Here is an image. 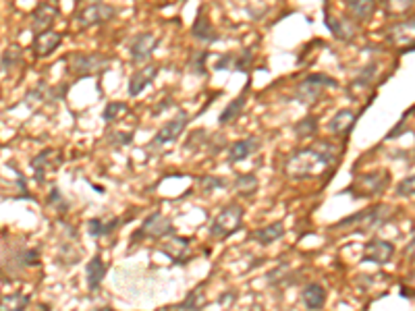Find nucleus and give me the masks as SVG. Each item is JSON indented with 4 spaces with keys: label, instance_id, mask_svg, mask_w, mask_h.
I'll return each instance as SVG.
<instances>
[{
    "label": "nucleus",
    "instance_id": "4be33fe9",
    "mask_svg": "<svg viewBox=\"0 0 415 311\" xmlns=\"http://www.w3.org/2000/svg\"><path fill=\"white\" fill-rule=\"evenodd\" d=\"M301 301H303L306 310L320 311L326 303V289L318 283H312L301 291Z\"/></svg>",
    "mask_w": 415,
    "mask_h": 311
},
{
    "label": "nucleus",
    "instance_id": "473e14b6",
    "mask_svg": "<svg viewBox=\"0 0 415 311\" xmlns=\"http://www.w3.org/2000/svg\"><path fill=\"white\" fill-rule=\"evenodd\" d=\"M415 6V0H385L382 8L389 17H403Z\"/></svg>",
    "mask_w": 415,
    "mask_h": 311
},
{
    "label": "nucleus",
    "instance_id": "f3484780",
    "mask_svg": "<svg viewBox=\"0 0 415 311\" xmlns=\"http://www.w3.org/2000/svg\"><path fill=\"white\" fill-rule=\"evenodd\" d=\"M189 247H191V241L185 237H177V235H170V239L160 243V251L164 256H168L175 264H185L191 258Z\"/></svg>",
    "mask_w": 415,
    "mask_h": 311
},
{
    "label": "nucleus",
    "instance_id": "f8f14e48",
    "mask_svg": "<svg viewBox=\"0 0 415 311\" xmlns=\"http://www.w3.org/2000/svg\"><path fill=\"white\" fill-rule=\"evenodd\" d=\"M187 123H189V116L185 112H179L175 118H170L168 123H164L160 127V131L154 135V145H166V143H173L175 139H179L183 135V131L187 129Z\"/></svg>",
    "mask_w": 415,
    "mask_h": 311
},
{
    "label": "nucleus",
    "instance_id": "6e6552de",
    "mask_svg": "<svg viewBox=\"0 0 415 311\" xmlns=\"http://www.w3.org/2000/svg\"><path fill=\"white\" fill-rule=\"evenodd\" d=\"M168 235H175V226H173V222L166 218V216H162L160 212H154V214H150L143 222H141V226L133 233V243H137V241H143V239H154V241H158V239H164V237H168Z\"/></svg>",
    "mask_w": 415,
    "mask_h": 311
},
{
    "label": "nucleus",
    "instance_id": "5701e85b",
    "mask_svg": "<svg viewBox=\"0 0 415 311\" xmlns=\"http://www.w3.org/2000/svg\"><path fill=\"white\" fill-rule=\"evenodd\" d=\"M347 12L353 21H370L376 15V2L374 0H345Z\"/></svg>",
    "mask_w": 415,
    "mask_h": 311
},
{
    "label": "nucleus",
    "instance_id": "bb28decb",
    "mask_svg": "<svg viewBox=\"0 0 415 311\" xmlns=\"http://www.w3.org/2000/svg\"><path fill=\"white\" fill-rule=\"evenodd\" d=\"M121 224V218H110V220H100V218H91L87 222V231L94 239H100L104 235H110L116 226Z\"/></svg>",
    "mask_w": 415,
    "mask_h": 311
},
{
    "label": "nucleus",
    "instance_id": "a211bd4d",
    "mask_svg": "<svg viewBox=\"0 0 415 311\" xmlns=\"http://www.w3.org/2000/svg\"><path fill=\"white\" fill-rule=\"evenodd\" d=\"M355 123H357V114H355L353 110L345 108V110H339V112L330 118L328 129H330V133H333L335 137H341V139H343V137H349V133L353 131Z\"/></svg>",
    "mask_w": 415,
    "mask_h": 311
},
{
    "label": "nucleus",
    "instance_id": "7c9ffc66",
    "mask_svg": "<svg viewBox=\"0 0 415 311\" xmlns=\"http://www.w3.org/2000/svg\"><path fill=\"white\" fill-rule=\"evenodd\" d=\"M21 62H23V52H21V48L19 46H8L6 50H4V54H2V60H0V69L6 73H10L12 69H17V66H21Z\"/></svg>",
    "mask_w": 415,
    "mask_h": 311
},
{
    "label": "nucleus",
    "instance_id": "f03ea898",
    "mask_svg": "<svg viewBox=\"0 0 415 311\" xmlns=\"http://www.w3.org/2000/svg\"><path fill=\"white\" fill-rule=\"evenodd\" d=\"M393 216V208L387 206V204H380L376 208H370V210H364L355 216H349L345 220H341L339 226L335 229H347V226H357L360 233H370V231H376L380 229L385 222H389V218Z\"/></svg>",
    "mask_w": 415,
    "mask_h": 311
},
{
    "label": "nucleus",
    "instance_id": "37998d69",
    "mask_svg": "<svg viewBox=\"0 0 415 311\" xmlns=\"http://www.w3.org/2000/svg\"><path fill=\"white\" fill-rule=\"evenodd\" d=\"M405 260H409V262H415V237L407 243V247H405Z\"/></svg>",
    "mask_w": 415,
    "mask_h": 311
},
{
    "label": "nucleus",
    "instance_id": "f257e3e1",
    "mask_svg": "<svg viewBox=\"0 0 415 311\" xmlns=\"http://www.w3.org/2000/svg\"><path fill=\"white\" fill-rule=\"evenodd\" d=\"M339 160V150L324 141L316 143L312 148H303L293 152L285 160V175L293 181H303V179H314L324 172H328Z\"/></svg>",
    "mask_w": 415,
    "mask_h": 311
},
{
    "label": "nucleus",
    "instance_id": "c756f323",
    "mask_svg": "<svg viewBox=\"0 0 415 311\" xmlns=\"http://www.w3.org/2000/svg\"><path fill=\"white\" fill-rule=\"evenodd\" d=\"M206 308V297H204V289L202 287H197L195 291H191L189 295H187V299L183 301V303H179L175 310L179 311H202Z\"/></svg>",
    "mask_w": 415,
    "mask_h": 311
},
{
    "label": "nucleus",
    "instance_id": "b1692460",
    "mask_svg": "<svg viewBox=\"0 0 415 311\" xmlns=\"http://www.w3.org/2000/svg\"><path fill=\"white\" fill-rule=\"evenodd\" d=\"M85 276H87V289L89 291H98L102 281L106 278V264L102 262L100 256H94L91 262L85 268Z\"/></svg>",
    "mask_w": 415,
    "mask_h": 311
},
{
    "label": "nucleus",
    "instance_id": "a878e982",
    "mask_svg": "<svg viewBox=\"0 0 415 311\" xmlns=\"http://www.w3.org/2000/svg\"><path fill=\"white\" fill-rule=\"evenodd\" d=\"M235 191L239 193V195H243V197H251L254 193H258V189H260V181H258V177L254 175V172H245V175H241V177H237L235 179Z\"/></svg>",
    "mask_w": 415,
    "mask_h": 311
},
{
    "label": "nucleus",
    "instance_id": "20e7f679",
    "mask_svg": "<svg viewBox=\"0 0 415 311\" xmlns=\"http://www.w3.org/2000/svg\"><path fill=\"white\" fill-rule=\"evenodd\" d=\"M337 81L333 77H328L326 73H314L310 77H306L297 87H295V100L303 106H314L326 87H335Z\"/></svg>",
    "mask_w": 415,
    "mask_h": 311
},
{
    "label": "nucleus",
    "instance_id": "39448f33",
    "mask_svg": "<svg viewBox=\"0 0 415 311\" xmlns=\"http://www.w3.org/2000/svg\"><path fill=\"white\" fill-rule=\"evenodd\" d=\"M243 206L239 204H229L210 224V237L212 239H227L233 233L241 229L243 222Z\"/></svg>",
    "mask_w": 415,
    "mask_h": 311
},
{
    "label": "nucleus",
    "instance_id": "c9c22d12",
    "mask_svg": "<svg viewBox=\"0 0 415 311\" xmlns=\"http://www.w3.org/2000/svg\"><path fill=\"white\" fill-rule=\"evenodd\" d=\"M376 73H378V64H376V62L366 64V66L360 71V75H357V83H360L362 87H370V85L374 83V79H376Z\"/></svg>",
    "mask_w": 415,
    "mask_h": 311
},
{
    "label": "nucleus",
    "instance_id": "4468645a",
    "mask_svg": "<svg viewBox=\"0 0 415 311\" xmlns=\"http://www.w3.org/2000/svg\"><path fill=\"white\" fill-rule=\"evenodd\" d=\"M56 17H58V8L52 6L50 2H42V4H37V6L33 8V12H31V17H29V27H31V31L37 35V33H42V31H48V29L54 25Z\"/></svg>",
    "mask_w": 415,
    "mask_h": 311
},
{
    "label": "nucleus",
    "instance_id": "ddd939ff",
    "mask_svg": "<svg viewBox=\"0 0 415 311\" xmlns=\"http://www.w3.org/2000/svg\"><path fill=\"white\" fill-rule=\"evenodd\" d=\"M60 164H62V156H60L58 150L48 148V150L39 152V154L31 160V168H33V172H35V181L42 183V181L46 179V172L56 170Z\"/></svg>",
    "mask_w": 415,
    "mask_h": 311
},
{
    "label": "nucleus",
    "instance_id": "cd10ccee",
    "mask_svg": "<svg viewBox=\"0 0 415 311\" xmlns=\"http://www.w3.org/2000/svg\"><path fill=\"white\" fill-rule=\"evenodd\" d=\"M245 102H247V96H245V94L239 96V98H235V100H233V102L222 110L218 123H220V125H231L233 121H237V118L241 116L243 108H245Z\"/></svg>",
    "mask_w": 415,
    "mask_h": 311
},
{
    "label": "nucleus",
    "instance_id": "412c9836",
    "mask_svg": "<svg viewBox=\"0 0 415 311\" xmlns=\"http://www.w3.org/2000/svg\"><path fill=\"white\" fill-rule=\"evenodd\" d=\"M258 150H260L258 137H247V139L235 141V143L229 148V162H231V164L243 162V160H247L251 154H256Z\"/></svg>",
    "mask_w": 415,
    "mask_h": 311
},
{
    "label": "nucleus",
    "instance_id": "9b49d317",
    "mask_svg": "<svg viewBox=\"0 0 415 311\" xmlns=\"http://www.w3.org/2000/svg\"><path fill=\"white\" fill-rule=\"evenodd\" d=\"M158 42H160L158 35L152 33V31H141V33H137V35L133 37L131 46H129L131 60H133L135 64H143V62H148L150 56H152V52L156 50Z\"/></svg>",
    "mask_w": 415,
    "mask_h": 311
},
{
    "label": "nucleus",
    "instance_id": "f704fd0d",
    "mask_svg": "<svg viewBox=\"0 0 415 311\" xmlns=\"http://www.w3.org/2000/svg\"><path fill=\"white\" fill-rule=\"evenodd\" d=\"M254 48H245L241 54H235V66H233V71H241V73H245V71H249V66L254 64Z\"/></svg>",
    "mask_w": 415,
    "mask_h": 311
},
{
    "label": "nucleus",
    "instance_id": "0eeeda50",
    "mask_svg": "<svg viewBox=\"0 0 415 311\" xmlns=\"http://www.w3.org/2000/svg\"><path fill=\"white\" fill-rule=\"evenodd\" d=\"M389 172L387 170H376V172H368V175H362L355 185H351L347 189V193L360 197V199H366V197H374V195H380L387 187H389Z\"/></svg>",
    "mask_w": 415,
    "mask_h": 311
},
{
    "label": "nucleus",
    "instance_id": "aec40b11",
    "mask_svg": "<svg viewBox=\"0 0 415 311\" xmlns=\"http://www.w3.org/2000/svg\"><path fill=\"white\" fill-rule=\"evenodd\" d=\"M191 35H193L195 39L204 42V44H214V42H218V31L214 29V25L210 23V19L206 17L204 10L197 12L195 23L191 25Z\"/></svg>",
    "mask_w": 415,
    "mask_h": 311
},
{
    "label": "nucleus",
    "instance_id": "1a4fd4ad",
    "mask_svg": "<svg viewBox=\"0 0 415 311\" xmlns=\"http://www.w3.org/2000/svg\"><path fill=\"white\" fill-rule=\"evenodd\" d=\"M324 23H326L328 31L341 42H351L357 35V31H360L357 29V21H353L347 15H335L330 10L324 12Z\"/></svg>",
    "mask_w": 415,
    "mask_h": 311
},
{
    "label": "nucleus",
    "instance_id": "7ed1b4c3",
    "mask_svg": "<svg viewBox=\"0 0 415 311\" xmlns=\"http://www.w3.org/2000/svg\"><path fill=\"white\" fill-rule=\"evenodd\" d=\"M118 10L114 4L108 2H87L83 4L77 12H75V23L81 29H89V27H98L104 25L112 19H116Z\"/></svg>",
    "mask_w": 415,
    "mask_h": 311
},
{
    "label": "nucleus",
    "instance_id": "dca6fc26",
    "mask_svg": "<svg viewBox=\"0 0 415 311\" xmlns=\"http://www.w3.org/2000/svg\"><path fill=\"white\" fill-rule=\"evenodd\" d=\"M158 73H160V66L158 64H145V66H141V69H137L133 75H131V79H129V96L131 98H137L148 85H152L154 83V79L158 77Z\"/></svg>",
    "mask_w": 415,
    "mask_h": 311
},
{
    "label": "nucleus",
    "instance_id": "2eb2a0df",
    "mask_svg": "<svg viewBox=\"0 0 415 311\" xmlns=\"http://www.w3.org/2000/svg\"><path fill=\"white\" fill-rule=\"evenodd\" d=\"M395 256V245L385 241V239H372L366 243V249H364V262H370V264H389Z\"/></svg>",
    "mask_w": 415,
    "mask_h": 311
},
{
    "label": "nucleus",
    "instance_id": "2f4dec72",
    "mask_svg": "<svg viewBox=\"0 0 415 311\" xmlns=\"http://www.w3.org/2000/svg\"><path fill=\"white\" fill-rule=\"evenodd\" d=\"M293 133H295L299 139H310V137H314V135L318 133V118L312 116V114L306 116V118H301L299 123H295Z\"/></svg>",
    "mask_w": 415,
    "mask_h": 311
},
{
    "label": "nucleus",
    "instance_id": "79ce46f5",
    "mask_svg": "<svg viewBox=\"0 0 415 311\" xmlns=\"http://www.w3.org/2000/svg\"><path fill=\"white\" fill-rule=\"evenodd\" d=\"M108 139H110V143H116V145H129L133 139V133H112Z\"/></svg>",
    "mask_w": 415,
    "mask_h": 311
},
{
    "label": "nucleus",
    "instance_id": "6ab92c4d",
    "mask_svg": "<svg viewBox=\"0 0 415 311\" xmlns=\"http://www.w3.org/2000/svg\"><path fill=\"white\" fill-rule=\"evenodd\" d=\"M60 42H62V35H60L58 31L48 29V31H42V33H37V35L33 37L31 48H33V54H35L37 58H44V56L52 54V52L60 46Z\"/></svg>",
    "mask_w": 415,
    "mask_h": 311
},
{
    "label": "nucleus",
    "instance_id": "423d86ee",
    "mask_svg": "<svg viewBox=\"0 0 415 311\" xmlns=\"http://www.w3.org/2000/svg\"><path fill=\"white\" fill-rule=\"evenodd\" d=\"M69 73L75 77H91L102 75L110 66V58L104 54H71L67 58Z\"/></svg>",
    "mask_w": 415,
    "mask_h": 311
},
{
    "label": "nucleus",
    "instance_id": "72a5a7b5",
    "mask_svg": "<svg viewBox=\"0 0 415 311\" xmlns=\"http://www.w3.org/2000/svg\"><path fill=\"white\" fill-rule=\"evenodd\" d=\"M127 112H129L127 104H123V102H110V104L104 108L102 118H104V123H114V121H118L121 116H125Z\"/></svg>",
    "mask_w": 415,
    "mask_h": 311
},
{
    "label": "nucleus",
    "instance_id": "e433bc0d",
    "mask_svg": "<svg viewBox=\"0 0 415 311\" xmlns=\"http://www.w3.org/2000/svg\"><path fill=\"white\" fill-rule=\"evenodd\" d=\"M206 52H197L189 58V71L195 73V75H206Z\"/></svg>",
    "mask_w": 415,
    "mask_h": 311
},
{
    "label": "nucleus",
    "instance_id": "c85d7f7f",
    "mask_svg": "<svg viewBox=\"0 0 415 311\" xmlns=\"http://www.w3.org/2000/svg\"><path fill=\"white\" fill-rule=\"evenodd\" d=\"M31 299L25 293H12L0 299V311H25L29 308Z\"/></svg>",
    "mask_w": 415,
    "mask_h": 311
},
{
    "label": "nucleus",
    "instance_id": "4c0bfd02",
    "mask_svg": "<svg viewBox=\"0 0 415 311\" xmlns=\"http://www.w3.org/2000/svg\"><path fill=\"white\" fill-rule=\"evenodd\" d=\"M397 195L399 197H414L415 195V175L405 177L399 185H397Z\"/></svg>",
    "mask_w": 415,
    "mask_h": 311
},
{
    "label": "nucleus",
    "instance_id": "393cba45",
    "mask_svg": "<svg viewBox=\"0 0 415 311\" xmlns=\"http://www.w3.org/2000/svg\"><path fill=\"white\" fill-rule=\"evenodd\" d=\"M283 237H285V224L283 222H272V224H268V226H264V229H260L251 235V239L258 241L260 245H272Z\"/></svg>",
    "mask_w": 415,
    "mask_h": 311
},
{
    "label": "nucleus",
    "instance_id": "ea45409f",
    "mask_svg": "<svg viewBox=\"0 0 415 311\" xmlns=\"http://www.w3.org/2000/svg\"><path fill=\"white\" fill-rule=\"evenodd\" d=\"M233 66H235V54H222L214 64L216 71H233Z\"/></svg>",
    "mask_w": 415,
    "mask_h": 311
},
{
    "label": "nucleus",
    "instance_id": "a19ab883",
    "mask_svg": "<svg viewBox=\"0 0 415 311\" xmlns=\"http://www.w3.org/2000/svg\"><path fill=\"white\" fill-rule=\"evenodd\" d=\"M48 204H50V206H54V208H58V204H60L62 212H67V210H69V208H67V202L62 199V193H60L58 189H52V191H50V195H48Z\"/></svg>",
    "mask_w": 415,
    "mask_h": 311
},
{
    "label": "nucleus",
    "instance_id": "58836bf2",
    "mask_svg": "<svg viewBox=\"0 0 415 311\" xmlns=\"http://www.w3.org/2000/svg\"><path fill=\"white\" fill-rule=\"evenodd\" d=\"M200 185H202V189H204L206 193H210V191H214V189H222V187H224V181L218 179V177L208 175V177H202V179H200Z\"/></svg>",
    "mask_w": 415,
    "mask_h": 311
},
{
    "label": "nucleus",
    "instance_id": "9d476101",
    "mask_svg": "<svg viewBox=\"0 0 415 311\" xmlns=\"http://www.w3.org/2000/svg\"><path fill=\"white\" fill-rule=\"evenodd\" d=\"M387 42L399 50L415 48V19H407V21L391 25L387 31Z\"/></svg>",
    "mask_w": 415,
    "mask_h": 311
}]
</instances>
